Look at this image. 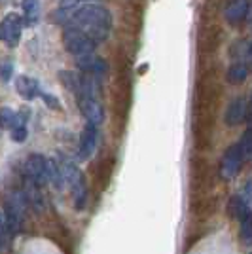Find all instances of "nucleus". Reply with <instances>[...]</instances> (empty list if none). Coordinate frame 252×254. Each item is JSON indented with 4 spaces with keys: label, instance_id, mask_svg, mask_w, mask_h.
I'll return each mask as SVG.
<instances>
[{
    "label": "nucleus",
    "instance_id": "1",
    "mask_svg": "<svg viewBox=\"0 0 252 254\" xmlns=\"http://www.w3.org/2000/svg\"><path fill=\"white\" fill-rule=\"evenodd\" d=\"M55 19L64 27H76L85 32L95 44L108 38L112 29V15L97 0H84L72 6H63L57 11Z\"/></svg>",
    "mask_w": 252,
    "mask_h": 254
},
{
    "label": "nucleus",
    "instance_id": "2",
    "mask_svg": "<svg viewBox=\"0 0 252 254\" xmlns=\"http://www.w3.org/2000/svg\"><path fill=\"white\" fill-rule=\"evenodd\" d=\"M63 44L66 48V52L72 53L74 57H80V55H85V53H93L95 46H97L85 32H82L76 27H64Z\"/></svg>",
    "mask_w": 252,
    "mask_h": 254
},
{
    "label": "nucleus",
    "instance_id": "3",
    "mask_svg": "<svg viewBox=\"0 0 252 254\" xmlns=\"http://www.w3.org/2000/svg\"><path fill=\"white\" fill-rule=\"evenodd\" d=\"M25 207H27V197L25 193H19V191H11L6 199V224H8V230L11 233L19 232L23 224V218H25Z\"/></svg>",
    "mask_w": 252,
    "mask_h": 254
},
{
    "label": "nucleus",
    "instance_id": "4",
    "mask_svg": "<svg viewBox=\"0 0 252 254\" xmlns=\"http://www.w3.org/2000/svg\"><path fill=\"white\" fill-rule=\"evenodd\" d=\"M61 173H63V180L68 182V186H70V190H72V197H74V201H76V207L82 209L87 193H85V182H84V177H82L80 169H78L74 163L64 161L63 165H61Z\"/></svg>",
    "mask_w": 252,
    "mask_h": 254
},
{
    "label": "nucleus",
    "instance_id": "5",
    "mask_svg": "<svg viewBox=\"0 0 252 254\" xmlns=\"http://www.w3.org/2000/svg\"><path fill=\"white\" fill-rule=\"evenodd\" d=\"M243 154L239 144H233L226 150L224 158H222V165H220V177L224 180H231L233 177H237V173L241 171L243 167Z\"/></svg>",
    "mask_w": 252,
    "mask_h": 254
},
{
    "label": "nucleus",
    "instance_id": "6",
    "mask_svg": "<svg viewBox=\"0 0 252 254\" xmlns=\"http://www.w3.org/2000/svg\"><path fill=\"white\" fill-rule=\"evenodd\" d=\"M21 27L23 21L19 15L15 13L6 15L4 21H0V40H4L10 48H15L21 38Z\"/></svg>",
    "mask_w": 252,
    "mask_h": 254
},
{
    "label": "nucleus",
    "instance_id": "7",
    "mask_svg": "<svg viewBox=\"0 0 252 254\" xmlns=\"http://www.w3.org/2000/svg\"><path fill=\"white\" fill-rule=\"evenodd\" d=\"M25 177L36 186H44L48 182V159L38 154L31 156L25 163Z\"/></svg>",
    "mask_w": 252,
    "mask_h": 254
},
{
    "label": "nucleus",
    "instance_id": "8",
    "mask_svg": "<svg viewBox=\"0 0 252 254\" xmlns=\"http://www.w3.org/2000/svg\"><path fill=\"white\" fill-rule=\"evenodd\" d=\"M78 105H80V110H82V114L89 124L99 126L103 122V106L95 99V95H80L78 97Z\"/></svg>",
    "mask_w": 252,
    "mask_h": 254
},
{
    "label": "nucleus",
    "instance_id": "9",
    "mask_svg": "<svg viewBox=\"0 0 252 254\" xmlns=\"http://www.w3.org/2000/svg\"><path fill=\"white\" fill-rule=\"evenodd\" d=\"M97 140H99V131H97V126L89 124L84 127L82 131V137H80V159H89L91 154L97 148Z\"/></svg>",
    "mask_w": 252,
    "mask_h": 254
},
{
    "label": "nucleus",
    "instance_id": "10",
    "mask_svg": "<svg viewBox=\"0 0 252 254\" xmlns=\"http://www.w3.org/2000/svg\"><path fill=\"white\" fill-rule=\"evenodd\" d=\"M76 64H78V68H80L84 74L101 76L106 72V63L101 57L93 55V53H85V55L76 57Z\"/></svg>",
    "mask_w": 252,
    "mask_h": 254
},
{
    "label": "nucleus",
    "instance_id": "11",
    "mask_svg": "<svg viewBox=\"0 0 252 254\" xmlns=\"http://www.w3.org/2000/svg\"><path fill=\"white\" fill-rule=\"evenodd\" d=\"M249 11H251V6H249L247 0H231L230 4L226 6L224 17H226V21L231 23V25H239V23H243L247 19Z\"/></svg>",
    "mask_w": 252,
    "mask_h": 254
},
{
    "label": "nucleus",
    "instance_id": "12",
    "mask_svg": "<svg viewBox=\"0 0 252 254\" xmlns=\"http://www.w3.org/2000/svg\"><path fill=\"white\" fill-rule=\"evenodd\" d=\"M247 116V103H245V99H235V101H231V105L228 106V110H226V124L228 126H239L243 120Z\"/></svg>",
    "mask_w": 252,
    "mask_h": 254
},
{
    "label": "nucleus",
    "instance_id": "13",
    "mask_svg": "<svg viewBox=\"0 0 252 254\" xmlns=\"http://www.w3.org/2000/svg\"><path fill=\"white\" fill-rule=\"evenodd\" d=\"M15 89H17V93L25 99H34V97L40 93V85L38 82L31 78V76H19L17 78V82H15Z\"/></svg>",
    "mask_w": 252,
    "mask_h": 254
},
{
    "label": "nucleus",
    "instance_id": "14",
    "mask_svg": "<svg viewBox=\"0 0 252 254\" xmlns=\"http://www.w3.org/2000/svg\"><path fill=\"white\" fill-rule=\"evenodd\" d=\"M23 11H25V21L32 25L40 17V2L38 0H23Z\"/></svg>",
    "mask_w": 252,
    "mask_h": 254
},
{
    "label": "nucleus",
    "instance_id": "15",
    "mask_svg": "<svg viewBox=\"0 0 252 254\" xmlns=\"http://www.w3.org/2000/svg\"><path fill=\"white\" fill-rule=\"evenodd\" d=\"M247 76H249V68L243 63H235L231 64L230 70H228V82L230 84H241L247 80Z\"/></svg>",
    "mask_w": 252,
    "mask_h": 254
},
{
    "label": "nucleus",
    "instance_id": "16",
    "mask_svg": "<svg viewBox=\"0 0 252 254\" xmlns=\"http://www.w3.org/2000/svg\"><path fill=\"white\" fill-rule=\"evenodd\" d=\"M228 211H230V216L231 218H241L245 212H249V203L245 201L243 197H231L230 199V207H228Z\"/></svg>",
    "mask_w": 252,
    "mask_h": 254
},
{
    "label": "nucleus",
    "instance_id": "17",
    "mask_svg": "<svg viewBox=\"0 0 252 254\" xmlns=\"http://www.w3.org/2000/svg\"><path fill=\"white\" fill-rule=\"evenodd\" d=\"M241 239L245 245H252V211L245 212L241 218Z\"/></svg>",
    "mask_w": 252,
    "mask_h": 254
},
{
    "label": "nucleus",
    "instance_id": "18",
    "mask_svg": "<svg viewBox=\"0 0 252 254\" xmlns=\"http://www.w3.org/2000/svg\"><path fill=\"white\" fill-rule=\"evenodd\" d=\"M239 148H241V154L245 161L252 159V129H249V131L243 135L241 142H239Z\"/></svg>",
    "mask_w": 252,
    "mask_h": 254
},
{
    "label": "nucleus",
    "instance_id": "19",
    "mask_svg": "<svg viewBox=\"0 0 252 254\" xmlns=\"http://www.w3.org/2000/svg\"><path fill=\"white\" fill-rule=\"evenodd\" d=\"M15 124V112L10 108H0V127L2 129H11Z\"/></svg>",
    "mask_w": 252,
    "mask_h": 254
},
{
    "label": "nucleus",
    "instance_id": "20",
    "mask_svg": "<svg viewBox=\"0 0 252 254\" xmlns=\"http://www.w3.org/2000/svg\"><path fill=\"white\" fill-rule=\"evenodd\" d=\"M11 138H13L15 142H23V140L27 138V127L25 126L13 127V129H11Z\"/></svg>",
    "mask_w": 252,
    "mask_h": 254
},
{
    "label": "nucleus",
    "instance_id": "21",
    "mask_svg": "<svg viewBox=\"0 0 252 254\" xmlns=\"http://www.w3.org/2000/svg\"><path fill=\"white\" fill-rule=\"evenodd\" d=\"M0 74L4 80H10V74H11V63H4L0 66Z\"/></svg>",
    "mask_w": 252,
    "mask_h": 254
},
{
    "label": "nucleus",
    "instance_id": "22",
    "mask_svg": "<svg viewBox=\"0 0 252 254\" xmlns=\"http://www.w3.org/2000/svg\"><path fill=\"white\" fill-rule=\"evenodd\" d=\"M44 99H46V103H48V105H52V108L59 106V103H57V101H53V99L50 95H44Z\"/></svg>",
    "mask_w": 252,
    "mask_h": 254
},
{
    "label": "nucleus",
    "instance_id": "23",
    "mask_svg": "<svg viewBox=\"0 0 252 254\" xmlns=\"http://www.w3.org/2000/svg\"><path fill=\"white\" fill-rule=\"evenodd\" d=\"M78 2H84V0H63V6H72V4H78Z\"/></svg>",
    "mask_w": 252,
    "mask_h": 254
},
{
    "label": "nucleus",
    "instance_id": "24",
    "mask_svg": "<svg viewBox=\"0 0 252 254\" xmlns=\"http://www.w3.org/2000/svg\"><path fill=\"white\" fill-rule=\"evenodd\" d=\"M249 59H251V63H252V46H251V50H249Z\"/></svg>",
    "mask_w": 252,
    "mask_h": 254
},
{
    "label": "nucleus",
    "instance_id": "25",
    "mask_svg": "<svg viewBox=\"0 0 252 254\" xmlns=\"http://www.w3.org/2000/svg\"><path fill=\"white\" fill-rule=\"evenodd\" d=\"M251 129H252V101H251Z\"/></svg>",
    "mask_w": 252,
    "mask_h": 254
}]
</instances>
